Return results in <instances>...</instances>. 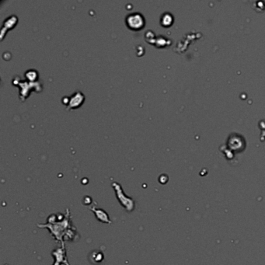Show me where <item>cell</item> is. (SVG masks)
Masks as SVG:
<instances>
[{"mask_svg": "<svg viewBox=\"0 0 265 265\" xmlns=\"http://www.w3.org/2000/svg\"><path fill=\"white\" fill-rule=\"evenodd\" d=\"M39 228L48 229L51 236L56 241L65 243V240L73 239L76 235V229L72 225L70 211L66 209L65 215H51L48 218L47 224H39Z\"/></svg>", "mask_w": 265, "mask_h": 265, "instance_id": "cell-1", "label": "cell"}, {"mask_svg": "<svg viewBox=\"0 0 265 265\" xmlns=\"http://www.w3.org/2000/svg\"><path fill=\"white\" fill-rule=\"evenodd\" d=\"M112 186L114 187V189H115L117 198H118L120 204H122V206L128 211H133L135 207V201H133V199L125 194V193L123 191V189H122V187H121V185L119 184H118V183H113Z\"/></svg>", "mask_w": 265, "mask_h": 265, "instance_id": "cell-2", "label": "cell"}, {"mask_svg": "<svg viewBox=\"0 0 265 265\" xmlns=\"http://www.w3.org/2000/svg\"><path fill=\"white\" fill-rule=\"evenodd\" d=\"M126 23L127 26L130 29L138 30L143 27L145 24V20H144V17L140 13L134 12L127 16Z\"/></svg>", "mask_w": 265, "mask_h": 265, "instance_id": "cell-3", "label": "cell"}, {"mask_svg": "<svg viewBox=\"0 0 265 265\" xmlns=\"http://www.w3.org/2000/svg\"><path fill=\"white\" fill-rule=\"evenodd\" d=\"M51 255L54 256L55 259V262L53 263V265H70L67 260V255H66V249L65 246V243H62V246L54 249L52 251Z\"/></svg>", "mask_w": 265, "mask_h": 265, "instance_id": "cell-4", "label": "cell"}, {"mask_svg": "<svg viewBox=\"0 0 265 265\" xmlns=\"http://www.w3.org/2000/svg\"><path fill=\"white\" fill-rule=\"evenodd\" d=\"M97 204L96 203L95 205H92L91 207H90L89 209L91 210V211L95 214L96 218H97V220L99 222H103V223H107V224H111V221L110 219V217L108 215V214L104 210L101 209V208H97Z\"/></svg>", "mask_w": 265, "mask_h": 265, "instance_id": "cell-5", "label": "cell"}, {"mask_svg": "<svg viewBox=\"0 0 265 265\" xmlns=\"http://www.w3.org/2000/svg\"><path fill=\"white\" fill-rule=\"evenodd\" d=\"M104 255L101 250H94L89 256L90 261L93 264H99L104 260Z\"/></svg>", "mask_w": 265, "mask_h": 265, "instance_id": "cell-6", "label": "cell"}, {"mask_svg": "<svg viewBox=\"0 0 265 265\" xmlns=\"http://www.w3.org/2000/svg\"><path fill=\"white\" fill-rule=\"evenodd\" d=\"M5 265H8V264H5Z\"/></svg>", "mask_w": 265, "mask_h": 265, "instance_id": "cell-7", "label": "cell"}]
</instances>
